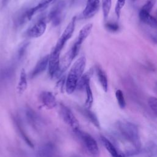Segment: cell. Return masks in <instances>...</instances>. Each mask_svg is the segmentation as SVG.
Wrapping results in <instances>:
<instances>
[{
    "label": "cell",
    "mask_w": 157,
    "mask_h": 157,
    "mask_svg": "<svg viewBox=\"0 0 157 157\" xmlns=\"http://www.w3.org/2000/svg\"><path fill=\"white\" fill-rule=\"evenodd\" d=\"M101 140L106 148V150L108 151V152L110 154L112 157H124L123 155H121L117 150L115 147L112 144V142L107 139L105 137L101 136Z\"/></svg>",
    "instance_id": "e0dca14e"
},
{
    "label": "cell",
    "mask_w": 157,
    "mask_h": 157,
    "mask_svg": "<svg viewBox=\"0 0 157 157\" xmlns=\"http://www.w3.org/2000/svg\"><path fill=\"white\" fill-rule=\"evenodd\" d=\"M78 110L86 119L93 123L97 128H100L99 121L94 112L90 110V109L86 107H78Z\"/></svg>",
    "instance_id": "2e32d148"
},
{
    "label": "cell",
    "mask_w": 157,
    "mask_h": 157,
    "mask_svg": "<svg viewBox=\"0 0 157 157\" xmlns=\"http://www.w3.org/2000/svg\"><path fill=\"white\" fill-rule=\"evenodd\" d=\"M84 90L85 91L86 93V100L85 102V107L88 109H90L92 107L93 103V96L91 89L90 82H88L86 83Z\"/></svg>",
    "instance_id": "ffe728a7"
},
{
    "label": "cell",
    "mask_w": 157,
    "mask_h": 157,
    "mask_svg": "<svg viewBox=\"0 0 157 157\" xmlns=\"http://www.w3.org/2000/svg\"><path fill=\"white\" fill-rule=\"evenodd\" d=\"M73 132L81 147L90 157L99 156L100 151L98 145L92 136L80 129L74 130Z\"/></svg>",
    "instance_id": "3957f363"
},
{
    "label": "cell",
    "mask_w": 157,
    "mask_h": 157,
    "mask_svg": "<svg viewBox=\"0 0 157 157\" xmlns=\"http://www.w3.org/2000/svg\"><path fill=\"white\" fill-rule=\"evenodd\" d=\"M117 128L121 136L131 143L136 149L141 147V140L138 128L136 124L127 121H118Z\"/></svg>",
    "instance_id": "7a4b0ae2"
},
{
    "label": "cell",
    "mask_w": 157,
    "mask_h": 157,
    "mask_svg": "<svg viewBox=\"0 0 157 157\" xmlns=\"http://www.w3.org/2000/svg\"><path fill=\"white\" fill-rule=\"evenodd\" d=\"M96 71L98 80H99L102 89L104 90V91L105 92H107L108 90V80H107V75H106L105 72L99 66L96 67Z\"/></svg>",
    "instance_id": "d6986e66"
},
{
    "label": "cell",
    "mask_w": 157,
    "mask_h": 157,
    "mask_svg": "<svg viewBox=\"0 0 157 157\" xmlns=\"http://www.w3.org/2000/svg\"><path fill=\"white\" fill-rule=\"evenodd\" d=\"M112 6V0H102V9L103 17L104 19H107Z\"/></svg>",
    "instance_id": "44dd1931"
},
{
    "label": "cell",
    "mask_w": 157,
    "mask_h": 157,
    "mask_svg": "<svg viewBox=\"0 0 157 157\" xmlns=\"http://www.w3.org/2000/svg\"><path fill=\"white\" fill-rule=\"evenodd\" d=\"M99 0H87L85 9L82 12V16L85 18L92 17L98 10Z\"/></svg>",
    "instance_id": "7c38bea8"
},
{
    "label": "cell",
    "mask_w": 157,
    "mask_h": 157,
    "mask_svg": "<svg viewBox=\"0 0 157 157\" xmlns=\"http://www.w3.org/2000/svg\"><path fill=\"white\" fill-rule=\"evenodd\" d=\"M75 21L76 17H74L72 18L71 21L69 22V23L67 25L66 28L64 29L60 37L58 39L55 46L53 48V50L61 53V51L64 46L65 44L72 37L74 33L75 26Z\"/></svg>",
    "instance_id": "5b68a950"
},
{
    "label": "cell",
    "mask_w": 157,
    "mask_h": 157,
    "mask_svg": "<svg viewBox=\"0 0 157 157\" xmlns=\"http://www.w3.org/2000/svg\"><path fill=\"white\" fill-rule=\"evenodd\" d=\"M132 1H136V0H132Z\"/></svg>",
    "instance_id": "83f0119b"
},
{
    "label": "cell",
    "mask_w": 157,
    "mask_h": 157,
    "mask_svg": "<svg viewBox=\"0 0 157 157\" xmlns=\"http://www.w3.org/2000/svg\"><path fill=\"white\" fill-rule=\"evenodd\" d=\"M47 28L46 18H41L26 31V34L31 38H37L44 34Z\"/></svg>",
    "instance_id": "9c48e42d"
},
{
    "label": "cell",
    "mask_w": 157,
    "mask_h": 157,
    "mask_svg": "<svg viewBox=\"0 0 157 157\" xmlns=\"http://www.w3.org/2000/svg\"><path fill=\"white\" fill-rule=\"evenodd\" d=\"M125 2H126V0H117V1L115 7V14L118 18H120L121 10L122 9V8L123 7V6H124Z\"/></svg>",
    "instance_id": "cb8c5ba5"
},
{
    "label": "cell",
    "mask_w": 157,
    "mask_h": 157,
    "mask_svg": "<svg viewBox=\"0 0 157 157\" xmlns=\"http://www.w3.org/2000/svg\"><path fill=\"white\" fill-rule=\"evenodd\" d=\"M28 87V82H27V75L25 72V69H21L19 80L17 84V91L19 94H23Z\"/></svg>",
    "instance_id": "ac0fdd59"
},
{
    "label": "cell",
    "mask_w": 157,
    "mask_h": 157,
    "mask_svg": "<svg viewBox=\"0 0 157 157\" xmlns=\"http://www.w3.org/2000/svg\"><path fill=\"white\" fill-rule=\"evenodd\" d=\"M59 112L64 122L73 131L79 129V122L68 107L63 104H60Z\"/></svg>",
    "instance_id": "8992f818"
},
{
    "label": "cell",
    "mask_w": 157,
    "mask_h": 157,
    "mask_svg": "<svg viewBox=\"0 0 157 157\" xmlns=\"http://www.w3.org/2000/svg\"><path fill=\"white\" fill-rule=\"evenodd\" d=\"M156 2V0H147L145 4L142 7V9L150 12Z\"/></svg>",
    "instance_id": "d4e9b609"
},
{
    "label": "cell",
    "mask_w": 157,
    "mask_h": 157,
    "mask_svg": "<svg viewBox=\"0 0 157 157\" xmlns=\"http://www.w3.org/2000/svg\"><path fill=\"white\" fill-rule=\"evenodd\" d=\"M115 96L119 107L121 109H124L126 107V102L123 91L120 90H117L115 92Z\"/></svg>",
    "instance_id": "7402d4cb"
},
{
    "label": "cell",
    "mask_w": 157,
    "mask_h": 157,
    "mask_svg": "<svg viewBox=\"0 0 157 157\" xmlns=\"http://www.w3.org/2000/svg\"><path fill=\"white\" fill-rule=\"evenodd\" d=\"M156 12H157V9H156Z\"/></svg>",
    "instance_id": "f1b7e54d"
},
{
    "label": "cell",
    "mask_w": 157,
    "mask_h": 157,
    "mask_svg": "<svg viewBox=\"0 0 157 157\" xmlns=\"http://www.w3.org/2000/svg\"><path fill=\"white\" fill-rule=\"evenodd\" d=\"M148 104L151 110L157 115V98L150 97L148 99Z\"/></svg>",
    "instance_id": "603a6c76"
},
{
    "label": "cell",
    "mask_w": 157,
    "mask_h": 157,
    "mask_svg": "<svg viewBox=\"0 0 157 157\" xmlns=\"http://www.w3.org/2000/svg\"><path fill=\"white\" fill-rule=\"evenodd\" d=\"M49 55H45L42 57L34 66V69L30 73V78H33L38 76L42 72H43L48 67V65Z\"/></svg>",
    "instance_id": "4fadbf2b"
},
{
    "label": "cell",
    "mask_w": 157,
    "mask_h": 157,
    "mask_svg": "<svg viewBox=\"0 0 157 157\" xmlns=\"http://www.w3.org/2000/svg\"><path fill=\"white\" fill-rule=\"evenodd\" d=\"M139 17L140 21L147 25L153 28H157V19L153 17L150 12L141 9L139 13Z\"/></svg>",
    "instance_id": "9a60e30c"
},
{
    "label": "cell",
    "mask_w": 157,
    "mask_h": 157,
    "mask_svg": "<svg viewBox=\"0 0 157 157\" xmlns=\"http://www.w3.org/2000/svg\"><path fill=\"white\" fill-rule=\"evenodd\" d=\"M28 46V42H24L20 47V48H18V53H17V55H18L17 57H18V59H20L23 56V55H25V53L26 51Z\"/></svg>",
    "instance_id": "484cf974"
},
{
    "label": "cell",
    "mask_w": 157,
    "mask_h": 157,
    "mask_svg": "<svg viewBox=\"0 0 157 157\" xmlns=\"http://www.w3.org/2000/svg\"><path fill=\"white\" fill-rule=\"evenodd\" d=\"M86 63V58L82 56L78 58L71 66L65 83V90L67 94H71L76 90L77 83L83 74Z\"/></svg>",
    "instance_id": "6da1fadb"
},
{
    "label": "cell",
    "mask_w": 157,
    "mask_h": 157,
    "mask_svg": "<svg viewBox=\"0 0 157 157\" xmlns=\"http://www.w3.org/2000/svg\"><path fill=\"white\" fill-rule=\"evenodd\" d=\"M39 100L41 104L48 109H52L57 105L54 94L48 91H42L39 95Z\"/></svg>",
    "instance_id": "8fae6325"
},
{
    "label": "cell",
    "mask_w": 157,
    "mask_h": 157,
    "mask_svg": "<svg viewBox=\"0 0 157 157\" xmlns=\"http://www.w3.org/2000/svg\"><path fill=\"white\" fill-rule=\"evenodd\" d=\"M105 28L110 31L115 32L118 30L119 26L117 23H107L105 24Z\"/></svg>",
    "instance_id": "4316f807"
},
{
    "label": "cell",
    "mask_w": 157,
    "mask_h": 157,
    "mask_svg": "<svg viewBox=\"0 0 157 157\" xmlns=\"http://www.w3.org/2000/svg\"><path fill=\"white\" fill-rule=\"evenodd\" d=\"M64 2L58 1L57 4L51 9L47 15V19L52 21L54 26H58L61 21V13L64 8Z\"/></svg>",
    "instance_id": "30bf717a"
},
{
    "label": "cell",
    "mask_w": 157,
    "mask_h": 157,
    "mask_svg": "<svg viewBox=\"0 0 157 157\" xmlns=\"http://www.w3.org/2000/svg\"><path fill=\"white\" fill-rule=\"evenodd\" d=\"M58 1H59V0H40L36 6L23 11L18 17H17L16 23L18 25H23L30 20L37 13L45 10L52 3Z\"/></svg>",
    "instance_id": "277c9868"
},
{
    "label": "cell",
    "mask_w": 157,
    "mask_h": 157,
    "mask_svg": "<svg viewBox=\"0 0 157 157\" xmlns=\"http://www.w3.org/2000/svg\"><path fill=\"white\" fill-rule=\"evenodd\" d=\"M60 53L53 50L49 55L48 59V74L52 78H58L59 75V58Z\"/></svg>",
    "instance_id": "52a82bcc"
},
{
    "label": "cell",
    "mask_w": 157,
    "mask_h": 157,
    "mask_svg": "<svg viewBox=\"0 0 157 157\" xmlns=\"http://www.w3.org/2000/svg\"><path fill=\"white\" fill-rule=\"evenodd\" d=\"M39 152L41 157H60L56 146L50 143L41 147Z\"/></svg>",
    "instance_id": "5bb4252c"
},
{
    "label": "cell",
    "mask_w": 157,
    "mask_h": 157,
    "mask_svg": "<svg viewBox=\"0 0 157 157\" xmlns=\"http://www.w3.org/2000/svg\"><path fill=\"white\" fill-rule=\"evenodd\" d=\"M93 28L92 23H88L85 25L79 31L78 37L74 42V45L72 46L71 49H72L73 52L75 53L76 55H78L79 50L80 49L81 45L85 40L87 38V37L90 35Z\"/></svg>",
    "instance_id": "ba28073f"
}]
</instances>
